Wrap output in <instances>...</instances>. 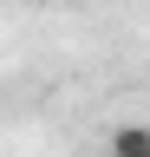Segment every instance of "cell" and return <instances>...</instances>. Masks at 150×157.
<instances>
[{
    "label": "cell",
    "instance_id": "1",
    "mask_svg": "<svg viewBox=\"0 0 150 157\" xmlns=\"http://www.w3.org/2000/svg\"><path fill=\"white\" fill-rule=\"evenodd\" d=\"M104 151L111 157H150V124H118L104 137Z\"/></svg>",
    "mask_w": 150,
    "mask_h": 157
}]
</instances>
